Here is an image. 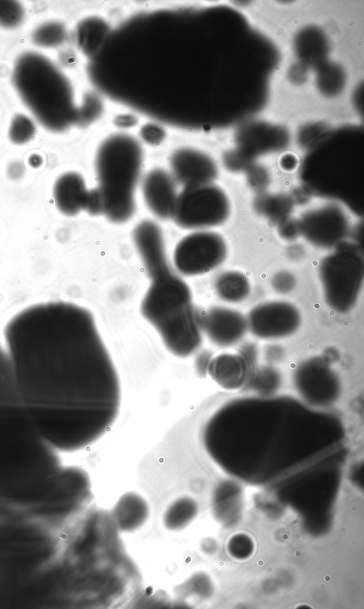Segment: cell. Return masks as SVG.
Returning <instances> with one entry per match:
<instances>
[{
  "label": "cell",
  "mask_w": 364,
  "mask_h": 609,
  "mask_svg": "<svg viewBox=\"0 0 364 609\" xmlns=\"http://www.w3.org/2000/svg\"><path fill=\"white\" fill-rule=\"evenodd\" d=\"M321 355L331 365L336 362L339 360L340 357L338 351L333 347H327Z\"/></svg>",
  "instance_id": "cell-28"
},
{
  "label": "cell",
  "mask_w": 364,
  "mask_h": 609,
  "mask_svg": "<svg viewBox=\"0 0 364 609\" xmlns=\"http://www.w3.org/2000/svg\"><path fill=\"white\" fill-rule=\"evenodd\" d=\"M114 124L120 128H130L137 124V119L129 114H120L115 117Z\"/></svg>",
  "instance_id": "cell-27"
},
{
  "label": "cell",
  "mask_w": 364,
  "mask_h": 609,
  "mask_svg": "<svg viewBox=\"0 0 364 609\" xmlns=\"http://www.w3.org/2000/svg\"><path fill=\"white\" fill-rule=\"evenodd\" d=\"M13 80L22 100L43 126L59 132L76 124L77 110L69 83L46 57L36 53L22 55Z\"/></svg>",
  "instance_id": "cell-5"
},
{
  "label": "cell",
  "mask_w": 364,
  "mask_h": 609,
  "mask_svg": "<svg viewBox=\"0 0 364 609\" xmlns=\"http://www.w3.org/2000/svg\"><path fill=\"white\" fill-rule=\"evenodd\" d=\"M292 382L299 399L308 406L326 409L333 405L341 394V380L322 355L306 357L293 370Z\"/></svg>",
  "instance_id": "cell-8"
},
{
  "label": "cell",
  "mask_w": 364,
  "mask_h": 609,
  "mask_svg": "<svg viewBox=\"0 0 364 609\" xmlns=\"http://www.w3.org/2000/svg\"><path fill=\"white\" fill-rule=\"evenodd\" d=\"M254 369L238 351L213 356L207 374L220 388L238 391L248 387Z\"/></svg>",
  "instance_id": "cell-14"
},
{
  "label": "cell",
  "mask_w": 364,
  "mask_h": 609,
  "mask_svg": "<svg viewBox=\"0 0 364 609\" xmlns=\"http://www.w3.org/2000/svg\"><path fill=\"white\" fill-rule=\"evenodd\" d=\"M246 318L248 331L257 338L269 341L291 336L302 322L297 306L283 300L261 302L249 311Z\"/></svg>",
  "instance_id": "cell-10"
},
{
  "label": "cell",
  "mask_w": 364,
  "mask_h": 609,
  "mask_svg": "<svg viewBox=\"0 0 364 609\" xmlns=\"http://www.w3.org/2000/svg\"><path fill=\"white\" fill-rule=\"evenodd\" d=\"M318 278L327 306L338 313H348L356 305L362 291L363 257L355 248H339L321 260Z\"/></svg>",
  "instance_id": "cell-6"
},
{
  "label": "cell",
  "mask_w": 364,
  "mask_h": 609,
  "mask_svg": "<svg viewBox=\"0 0 364 609\" xmlns=\"http://www.w3.org/2000/svg\"><path fill=\"white\" fill-rule=\"evenodd\" d=\"M143 161L141 144L128 134L110 135L99 146L95 157L97 187L103 200V215L110 222L123 223L133 216Z\"/></svg>",
  "instance_id": "cell-4"
},
{
  "label": "cell",
  "mask_w": 364,
  "mask_h": 609,
  "mask_svg": "<svg viewBox=\"0 0 364 609\" xmlns=\"http://www.w3.org/2000/svg\"><path fill=\"white\" fill-rule=\"evenodd\" d=\"M65 38V30L58 23H48L39 27L33 34L34 41L40 45L50 47L60 44Z\"/></svg>",
  "instance_id": "cell-20"
},
{
  "label": "cell",
  "mask_w": 364,
  "mask_h": 609,
  "mask_svg": "<svg viewBox=\"0 0 364 609\" xmlns=\"http://www.w3.org/2000/svg\"><path fill=\"white\" fill-rule=\"evenodd\" d=\"M270 284L275 293L279 295H287L296 288V279L292 273L288 271H279L272 276Z\"/></svg>",
  "instance_id": "cell-22"
},
{
  "label": "cell",
  "mask_w": 364,
  "mask_h": 609,
  "mask_svg": "<svg viewBox=\"0 0 364 609\" xmlns=\"http://www.w3.org/2000/svg\"><path fill=\"white\" fill-rule=\"evenodd\" d=\"M282 382V377L279 370L267 364L255 368L248 387L257 392V396H271L275 394Z\"/></svg>",
  "instance_id": "cell-18"
},
{
  "label": "cell",
  "mask_w": 364,
  "mask_h": 609,
  "mask_svg": "<svg viewBox=\"0 0 364 609\" xmlns=\"http://www.w3.org/2000/svg\"><path fill=\"white\" fill-rule=\"evenodd\" d=\"M84 210L91 215L96 216L103 215V200L97 186L91 189H88Z\"/></svg>",
  "instance_id": "cell-24"
},
{
  "label": "cell",
  "mask_w": 364,
  "mask_h": 609,
  "mask_svg": "<svg viewBox=\"0 0 364 609\" xmlns=\"http://www.w3.org/2000/svg\"><path fill=\"white\" fill-rule=\"evenodd\" d=\"M4 338L20 399L51 448L77 451L110 430L121 409V380L90 310L36 304L11 319Z\"/></svg>",
  "instance_id": "cell-1"
},
{
  "label": "cell",
  "mask_w": 364,
  "mask_h": 609,
  "mask_svg": "<svg viewBox=\"0 0 364 609\" xmlns=\"http://www.w3.org/2000/svg\"><path fill=\"white\" fill-rule=\"evenodd\" d=\"M230 212L227 195L211 183L183 188L172 219L182 229L203 230L223 224Z\"/></svg>",
  "instance_id": "cell-7"
},
{
  "label": "cell",
  "mask_w": 364,
  "mask_h": 609,
  "mask_svg": "<svg viewBox=\"0 0 364 609\" xmlns=\"http://www.w3.org/2000/svg\"><path fill=\"white\" fill-rule=\"evenodd\" d=\"M170 167L175 181L183 188L210 183L216 175L210 158L192 148L182 147L174 151Z\"/></svg>",
  "instance_id": "cell-13"
},
{
  "label": "cell",
  "mask_w": 364,
  "mask_h": 609,
  "mask_svg": "<svg viewBox=\"0 0 364 609\" xmlns=\"http://www.w3.org/2000/svg\"><path fill=\"white\" fill-rule=\"evenodd\" d=\"M29 163L31 166L36 167L39 166L41 163V159L39 156L33 155L31 156L29 159Z\"/></svg>",
  "instance_id": "cell-30"
},
{
  "label": "cell",
  "mask_w": 364,
  "mask_h": 609,
  "mask_svg": "<svg viewBox=\"0 0 364 609\" xmlns=\"http://www.w3.org/2000/svg\"><path fill=\"white\" fill-rule=\"evenodd\" d=\"M88 189L83 177L74 171L61 174L53 185V200L64 215L73 217L84 210Z\"/></svg>",
  "instance_id": "cell-16"
},
{
  "label": "cell",
  "mask_w": 364,
  "mask_h": 609,
  "mask_svg": "<svg viewBox=\"0 0 364 609\" xmlns=\"http://www.w3.org/2000/svg\"><path fill=\"white\" fill-rule=\"evenodd\" d=\"M141 192L147 208L156 217L172 218L178 193L171 173L161 168L151 169L142 179Z\"/></svg>",
  "instance_id": "cell-12"
},
{
  "label": "cell",
  "mask_w": 364,
  "mask_h": 609,
  "mask_svg": "<svg viewBox=\"0 0 364 609\" xmlns=\"http://www.w3.org/2000/svg\"><path fill=\"white\" fill-rule=\"evenodd\" d=\"M198 321L203 335L222 348L237 345L248 331L246 316L228 306H213L198 310Z\"/></svg>",
  "instance_id": "cell-11"
},
{
  "label": "cell",
  "mask_w": 364,
  "mask_h": 609,
  "mask_svg": "<svg viewBox=\"0 0 364 609\" xmlns=\"http://www.w3.org/2000/svg\"><path fill=\"white\" fill-rule=\"evenodd\" d=\"M149 279L141 315L171 355L190 357L200 349L203 335L189 285L173 269Z\"/></svg>",
  "instance_id": "cell-3"
},
{
  "label": "cell",
  "mask_w": 364,
  "mask_h": 609,
  "mask_svg": "<svg viewBox=\"0 0 364 609\" xmlns=\"http://www.w3.org/2000/svg\"><path fill=\"white\" fill-rule=\"evenodd\" d=\"M23 8L14 1H0V25L12 28L18 26L23 18Z\"/></svg>",
  "instance_id": "cell-21"
},
{
  "label": "cell",
  "mask_w": 364,
  "mask_h": 609,
  "mask_svg": "<svg viewBox=\"0 0 364 609\" xmlns=\"http://www.w3.org/2000/svg\"><path fill=\"white\" fill-rule=\"evenodd\" d=\"M342 217V216H341ZM341 216L316 215L304 219L299 225L301 235L320 248L339 245L347 233V223Z\"/></svg>",
  "instance_id": "cell-15"
},
{
  "label": "cell",
  "mask_w": 364,
  "mask_h": 609,
  "mask_svg": "<svg viewBox=\"0 0 364 609\" xmlns=\"http://www.w3.org/2000/svg\"><path fill=\"white\" fill-rule=\"evenodd\" d=\"M217 297L228 303H239L245 301L251 292L249 278L242 272L235 270L220 274L213 282Z\"/></svg>",
  "instance_id": "cell-17"
},
{
  "label": "cell",
  "mask_w": 364,
  "mask_h": 609,
  "mask_svg": "<svg viewBox=\"0 0 364 609\" xmlns=\"http://www.w3.org/2000/svg\"><path fill=\"white\" fill-rule=\"evenodd\" d=\"M264 357L267 363L274 365L282 362L284 357V348L276 343L267 345L264 349Z\"/></svg>",
  "instance_id": "cell-25"
},
{
  "label": "cell",
  "mask_w": 364,
  "mask_h": 609,
  "mask_svg": "<svg viewBox=\"0 0 364 609\" xmlns=\"http://www.w3.org/2000/svg\"><path fill=\"white\" fill-rule=\"evenodd\" d=\"M8 173H9V176L11 179L16 180V179H18L22 176L23 173V169L22 168L21 165H20L18 163L16 162V163H11L9 166Z\"/></svg>",
  "instance_id": "cell-29"
},
{
  "label": "cell",
  "mask_w": 364,
  "mask_h": 609,
  "mask_svg": "<svg viewBox=\"0 0 364 609\" xmlns=\"http://www.w3.org/2000/svg\"><path fill=\"white\" fill-rule=\"evenodd\" d=\"M139 135L145 143L157 146L163 142L165 139L166 131L160 124L149 122L141 127Z\"/></svg>",
  "instance_id": "cell-23"
},
{
  "label": "cell",
  "mask_w": 364,
  "mask_h": 609,
  "mask_svg": "<svg viewBox=\"0 0 364 609\" xmlns=\"http://www.w3.org/2000/svg\"><path fill=\"white\" fill-rule=\"evenodd\" d=\"M36 127L33 122L26 116L18 114L11 122L9 137L16 144H23L33 136Z\"/></svg>",
  "instance_id": "cell-19"
},
{
  "label": "cell",
  "mask_w": 364,
  "mask_h": 609,
  "mask_svg": "<svg viewBox=\"0 0 364 609\" xmlns=\"http://www.w3.org/2000/svg\"><path fill=\"white\" fill-rule=\"evenodd\" d=\"M202 443L211 456L233 448L282 451L341 446L346 431L341 419L287 395L230 400L205 423Z\"/></svg>",
  "instance_id": "cell-2"
},
{
  "label": "cell",
  "mask_w": 364,
  "mask_h": 609,
  "mask_svg": "<svg viewBox=\"0 0 364 609\" xmlns=\"http://www.w3.org/2000/svg\"><path fill=\"white\" fill-rule=\"evenodd\" d=\"M228 247L217 232L196 230L183 237L175 247L173 262L176 271L185 276L207 274L225 260Z\"/></svg>",
  "instance_id": "cell-9"
},
{
  "label": "cell",
  "mask_w": 364,
  "mask_h": 609,
  "mask_svg": "<svg viewBox=\"0 0 364 609\" xmlns=\"http://www.w3.org/2000/svg\"><path fill=\"white\" fill-rule=\"evenodd\" d=\"M212 357L211 352L208 350H203L197 355L195 360V368L200 377L207 374L208 367Z\"/></svg>",
  "instance_id": "cell-26"
}]
</instances>
